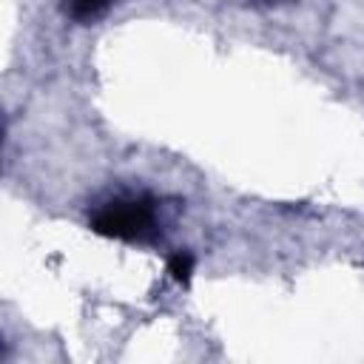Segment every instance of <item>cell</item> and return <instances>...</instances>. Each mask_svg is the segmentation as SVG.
Wrapping results in <instances>:
<instances>
[{
	"mask_svg": "<svg viewBox=\"0 0 364 364\" xmlns=\"http://www.w3.org/2000/svg\"><path fill=\"white\" fill-rule=\"evenodd\" d=\"M88 228L108 239L148 242L156 233V205L151 196L111 199L91 216Z\"/></svg>",
	"mask_w": 364,
	"mask_h": 364,
	"instance_id": "1",
	"label": "cell"
},
{
	"mask_svg": "<svg viewBox=\"0 0 364 364\" xmlns=\"http://www.w3.org/2000/svg\"><path fill=\"white\" fill-rule=\"evenodd\" d=\"M108 3H111V0H65V9H68V14H71V20H77V23H91V20H97V17L105 14Z\"/></svg>",
	"mask_w": 364,
	"mask_h": 364,
	"instance_id": "2",
	"label": "cell"
},
{
	"mask_svg": "<svg viewBox=\"0 0 364 364\" xmlns=\"http://www.w3.org/2000/svg\"><path fill=\"white\" fill-rule=\"evenodd\" d=\"M168 273H171L173 282L188 284V282H191V273H193V256H191L188 250L173 253V256L168 259Z\"/></svg>",
	"mask_w": 364,
	"mask_h": 364,
	"instance_id": "3",
	"label": "cell"
}]
</instances>
